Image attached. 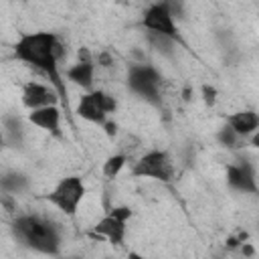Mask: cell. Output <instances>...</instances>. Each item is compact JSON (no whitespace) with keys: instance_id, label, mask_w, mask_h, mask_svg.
Instances as JSON below:
<instances>
[{"instance_id":"obj_1","label":"cell","mask_w":259,"mask_h":259,"mask_svg":"<svg viewBox=\"0 0 259 259\" xmlns=\"http://www.w3.org/2000/svg\"><path fill=\"white\" fill-rule=\"evenodd\" d=\"M67 55L65 45L55 32L38 30V32H24L14 42V57L28 67L40 71L49 77V81L55 87V93L59 99L67 101V89L59 73V61Z\"/></svg>"},{"instance_id":"obj_2","label":"cell","mask_w":259,"mask_h":259,"mask_svg":"<svg viewBox=\"0 0 259 259\" xmlns=\"http://www.w3.org/2000/svg\"><path fill=\"white\" fill-rule=\"evenodd\" d=\"M10 227L14 239L26 249L51 257L61 253V231L53 221L38 214H16Z\"/></svg>"},{"instance_id":"obj_3","label":"cell","mask_w":259,"mask_h":259,"mask_svg":"<svg viewBox=\"0 0 259 259\" xmlns=\"http://www.w3.org/2000/svg\"><path fill=\"white\" fill-rule=\"evenodd\" d=\"M162 81L164 79L160 71L152 65L136 63V65H130L127 69V89L152 105H160Z\"/></svg>"},{"instance_id":"obj_4","label":"cell","mask_w":259,"mask_h":259,"mask_svg":"<svg viewBox=\"0 0 259 259\" xmlns=\"http://www.w3.org/2000/svg\"><path fill=\"white\" fill-rule=\"evenodd\" d=\"M83 196H85V184H83V180L79 176H65L47 194V200L55 208H59L63 214L75 217V212H77Z\"/></svg>"},{"instance_id":"obj_5","label":"cell","mask_w":259,"mask_h":259,"mask_svg":"<svg viewBox=\"0 0 259 259\" xmlns=\"http://www.w3.org/2000/svg\"><path fill=\"white\" fill-rule=\"evenodd\" d=\"M115 109H117V101L113 95H109L103 89H93L81 95L79 105H77V115L89 123L103 125L109 119L107 115L113 113Z\"/></svg>"},{"instance_id":"obj_6","label":"cell","mask_w":259,"mask_h":259,"mask_svg":"<svg viewBox=\"0 0 259 259\" xmlns=\"http://www.w3.org/2000/svg\"><path fill=\"white\" fill-rule=\"evenodd\" d=\"M132 176L136 178H154L168 182L174 176V162L166 150H150L140 156L132 166Z\"/></svg>"},{"instance_id":"obj_7","label":"cell","mask_w":259,"mask_h":259,"mask_svg":"<svg viewBox=\"0 0 259 259\" xmlns=\"http://www.w3.org/2000/svg\"><path fill=\"white\" fill-rule=\"evenodd\" d=\"M142 26H144L148 32L168 36V38H172L174 42L182 45V36H180V32H178L176 20H174V16H172V12H170V8H168V2L150 4V6L144 10Z\"/></svg>"},{"instance_id":"obj_8","label":"cell","mask_w":259,"mask_h":259,"mask_svg":"<svg viewBox=\"0 0 259 259\" xmlns=\"http://www.w3.org/2000/svg\"><path fill=\"white\" fill-rule=\"evenodd\" d=\"M227 184L229 188L243 192V194H257V174L255 166L249 160H241L239 164H229L227 166Z\"/></svg>"},{"instance_id":"obj_9","label":"cell","mask_w":259,"mask_h":259,"mask_svg":"<svg viewBox=\"0 0 259 259\" xmlns=\"http://www.w3.org/2000/svg\"><path fill=\"white\" fill-rule=\"evenodd\" d=\"M57 101H59V95L42 83L28 81L22 87V105L28 111H34V109H40L47 105H57Z\"/></svg>"},{"instance_id":"obj_10","label":"cell","mask_w":259,"mask_h":259,"mask_svg":"<svg viewBox=\"0 0 259 259\" xmlns=\"http://www.w3.org/2000/svg\"><path fill=\"white\" fill-rule=\"evenodd\" d=\"M28 121L45 132H49L55 138H61V107L59 105H47L40 109H34L28 113Z\"/></svg>"},{"instance_id":"obj_11","label":"cell","mask_w":259,"mask_h":259,"mask_svg":"<svg viewBox=\"0 0 259 259\" xmlns=\"http://www.w3.org/2000/svg\"><path fill=\"white\" fill-rule=\"evenodd\" d=\"M227 125L239 136V138H249L259 130V115L255 109H241L235 111L233 115L227 117Z\"/></svg>"},{"instance_id":"obj_12","label":"cell","mask_w":259,"mask_h":259,"mask_svg":"<svg viewBox=\"0 0 259 259\" xmlns=\"http://www.w3.org/2000/svg\"><path fill=\"white\" fill-rule=\"evenodd\" d=\"M125 231H127L125 223L119 221V219H115V217H111V214H105L93 227V233L99 235L101 239L109 241L111 245H121L123 239H125Z\"/></svg>"},{"instance_id":"obj_13","label":"cell","mask_w":259,"mask_h":259,"mask_svg":"<svg viewBox=\"0 0 259 259\" xmlns=\"http://www.w3.org/2000/svg\"><path fill=\"white\" fill-rule=\"evenodd\" d=\"M67 79L75 85L83 87L85 91H93V79H95V59L91 61H77L65 71Z\"/></svg>"},{"instance_id":"obj_14","label":"cell","mask_w":259,"mask_h":259,"mask_svg":"<svg viewBox=\"0 0 259 259\" xmlns=\"http://www.w3.org/2000/svg\"><path fill=\"white\" fill-rule=\"evenodd\" d=\"M30 188V178L24 172L18 170H8L4 174H0V192L4 194H22Z\"/></svg>"},{"instance_id":"obj_15","label":"cell","mask_w":259,"mask_h":259,"mask_svg":"<svg viewBox=\"0 0 259 259\" xmlns=\"http://www.w3.org/2000/svg\"><path fill=\"white\" fill-rule=\"evenodd\" d=\"M2 136L6 146L10 148H20L24 142V125L18 115H4L2 117Z\"/></svg>"},{"instance_id":"obj_16","label":"cell","mask_w":259,"mask_h":259,"mask_svg":"<svg viewBox=\"0 0 259 259\" xmlns=\"http://www.w3.org/2000/svg\"><path fill=\"white\" fill-rule=\"evenodd\" d=\"M146 38H148L150 47H152L156 53H160V55H164V57H168V59H172V57L176 55L178 42H174L172 38L162 36V34H154V32H146Z\"/></svg>"},{"instance_id":"obj_17","label":"cell","mask_w":259,"mask_h":259,"mask_svg":"<svg viewBox=\"0 0 259 259\" xmlns=\"http://www.w3.org/2000/svg\"><path fill=\"white\" fill-rule=\"evenodd\" d=\"M125 164H127V156L125 154H113V156H109L105 162H103V168H101V172H103V176L107 178V180H113L123 168H125Z\"/></svg>"},{"instance_id":"obj_18","label":"cell","mask_w":259,"mask_h":259,"mask_svg":"<svg viewBox=\"0 0 259 259\" xmlns=\"http://www.w3.org/2000/svg\"><path fill=\"white\" fill-rule=\"evenodd\" d=\"M217 142H219L223 148H237V146L243 142V138H239L229 125H223V127L217 132Z\"/></svg>"},{"instance_id":"obj_19","label":"cell","mask_w":259,"mask_h":259,"mask_svg":"<svg viewBox=\"0 0 259 259\" xmlns=\"http://www.w3.org/2000/svg\"><path fill=\"white\" fill-rule=\"evenodd\" d=\"M0 206H2V208H4L8 214H14V212L18 210V204H16V196L0 192Z\"/></svg>"},{"instance_id":"obj_20","label":"cell","mask_w":259,"mask_h":259,"mask_svg":"<svg viewBox=\"0 0 259 259\" xmlns=\"http://www.w3.org/2000/svg\"><path fill=\"white\" fill-rule=\"evenodd\" d=\"M107 214H111V217H115V219H119V221L127 223V221L132 219V208H130V206H125V204H119V206H111Z\"/></svg>"},{"instance_id":"obj_21","label":"cell","mask_w":259,"mask_h":259,"mask_svg":"<svg viewBox=\"0 0 259 259\" xmlns=\"http://www.w3.org/2000/svg\"><path fill=\"white\" fill-rule=\"evenodd\" d=\"M200 93H202V101H204V105H214L217 103V89L212 87V85H202L200 87Z\"/></svg>"},{"instance_id":"obj_22","label":"cell","mask_w":259,"mask_h":259,"mask_svg":"<svg viewBox=\"0 0 259 259\" xmlns=\"http://www.w3.org/2000/svg\"><path fill=\"white\" fill-rule=\"evenodd\" d=\"M97 65H99V67H103V69H107V67H111V65H113V57H111L107 51H101V53L97 55Z\"/></svg>"},{"instance_id":"obj_23","label":"cell","mask_w":259,"mask_h":259,"mask_svg":"<svg viewBox=\"0 0 259 259\" xmlns=\"http://www.w3.org/2000/svg\"><path fill=\"white\" fill-rule=\"evenodd\" d=\"M245 239H247V233H239L237 237H229L227 239V247L229 249H237V247H241L245 243Z\"/></svg>"},{"instance_id":"obj_24","label":"cell","mask_w":259,"mask_h":259,"mask_svg":"<svg viewBox=\"0 0 259 259\" xmlns=\"http://www.w3.org/2000/svg\"><path fill=\"white\" fill-rule=\"evenodd\" d=\"M101 127H103V132H105V136H107V138H113V136L117 134V123H115L113 119H107Z\"/></svg>"},{"instance_id":"obj_25","label":"cell","mask_w":259,"mask_h":259,"mask_svg":"<svg viewBox=\"0 0 259 259\" xmlns=\"http://www.w3.org/2000/svg\"><path fill=\"white\" fill-rule=\"evenodd\" d=\"M241 251H243V255H245L247 259H251V257L255 255V249H253V245H249V243H243V245H241Z\"/></svg>"},{"instance_id":"obj_26","label":"cell","mask_w":259,"mask_h":259,"mask_svg":"<svg viewBox=\"0 0 259 259\" xmlns=\"http://www.w3.org/2000/svg\"><path fill=\"white\" fill-rule=\"evenodd\" d=\"M127 259H146V257H142V255L136 253V251H130V253H127Z\"/></svg>"},{"instance_id":"obj_27","label":"cell","mask_w":259,"mask_h":259,"mask_svg":"<svg viewBox=\"0 0 259 259\" xmlns=\"http://www.w3.org/2000/svg\"><path fill=\"white\" fill-rule=\"evenodd\" d=\"M2 148H6V142H4V136H2V132H0V150Z\"/></svg>"},{"instance_id":"obj_28","label":"cell","mask_w":259,"mask_h":259,"mask_svg":"<svg viewBox=\"0 0 259 259\" xmlns=\"http://www.w3.org/2000/svg\"><path fill=\"white\" fill-rule=\"evenodd\" d=\"M184 99H186V101H188V99H190V89H188V87H186V89H184Z\"/></svg>"},{"instance_id":"obj_29","label":"cell","mask_w":259,"mask_h":259,"mask_svg":"<svg viewBox=\"0 0 259 259\" xmlns=\"http://www.w3.org/2000/svg\"><path fill=\"white\" fill-rule=\"evenodd\" d=\"M67 259H83V257H77V255H75V257H67Z\"/></svg>"},{"instance_id":"obj_30","label":"cell","mask_w":259,"mask_h":259,"mask_svg":"<svg viewBox=\"0 0 259 259\" xmlns=\"http://www.w3.org/2000/svg\"><path fill=\"white\" fill-rule=\"evenodd\" d=\"M105 259H113V257H105Z\"/></svg>"}]
</instances>
